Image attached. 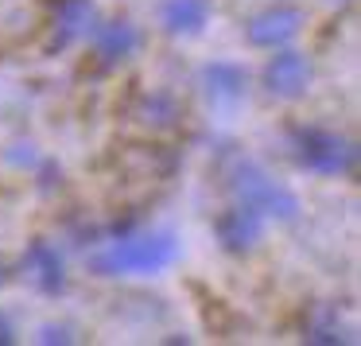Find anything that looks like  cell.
I'll use <instances>...</instances> for the list:
<instances>
[{
    "mask_svg": "<svg viewBox=\"0 0 361 346\" xmlns=\"http://www.w3.org/2000/svg\"><path fill=\"white\" fill-rule=\"evenodd\" d=\"M183 245L171 229H117L90 257L97 276H159L179 261Z\"/></svg>",
    "mask_w": 361,
    "mask_h": 346,
    "instance_id": "cell-1",
    "label": "cell"
},
{
    "mask_svg": "<svg viewBox=\"0 0 361 346\" xmlns=\"http://www.w3.org/2000/svg\"><path fill=\"white\" fill-rule=\"evenodd\" d=\"M229 198L241 206H252L257 214H264L268 222H295L299 218V198L291 187H283L280 179L268 175V167H260L249 156H233L226 172Z\"/></svg>",
    "mask_w": 361,
    "mask_h": 346,
    "instance_id": "cell-2",
    "label": "cell"
},
{
    "mask_svg": "<svg viewBox=\"0 0 361 346\" xmlns=\"http://www.w3.org/2000/svg\"><path fill=\"white\" fill-rule=\"evenodd\" d=\"M291 152L295 164L307 167L311 175H353L357 172V144L334 129L299 125L291 133Z\"/></svg>",
    "mask_w": 361,
    "mask_h": 346,
    "instance_id": "cell-3",
    "label": "cell"
},
{
    "mask_svg": "<svg viewBox=\"0 0 361 346\" xmlns=\"http://www.w3.org/2000/svg\"><path fill=\"white\" fill-rule=\"evenodd\" d=\"M307 28V12L299 4H268V8L252 12L245 24V43L252 51H280L303 35Z\"/></svg>",
    "mask_w": 361,
    "mask_h": 346,
    "instance_id": "cell-4",
    "label": "cell"
},
{
    "mask_svg": "<svg viewBox=\"0 0 361 346\" xmlns=\"http://www.w3.org/2000/svg\"><path fill=\"white\" fill-rule=\"evenodd\" d=\"M260 82H264V90L276 97V102H299L314 82V66H311V59H307L303 51L280 47V51L268 55L264 71H260Z\"/></svg>",
    "mask_w": 361,
    "mask_h": 346,
    "instance_id": "cell-5",
    "label": "cell"
},
{
    "mask_svg": "<svg viewBox=\"0 0 361 346\" xmlns=\"http://www.w3.org/2000/svg\"><path fill=\"white\" fill-rule=\"evenodd\" d=\"M86 40H90L94 63L102 66V71H117V66L128 63V59L136 55V47H140V28L128 16H113V20H97Z\"/></svg>",
    "mask_w": 361,
    "mask_h": 346,
    "instance_id": "cell-6",
    "label": "cell"
},
{
    "mask_svg": "<svg viewBox=\"0 0 361 346\" xmlns=\"http://www.w3.org/2000/svg\"><path fill=\"white\" fill-rule=\"evenodd\" d=\"M264 229H268V218L257 214L252 206H241V203H229L226 210L214 218V237L226 253L233 257H245L252 253L260 241H264Z\"/></svg>",
    "mask_w": 361,
    "mask_h": 346,
    "instance_id": "cell-7",
    "label": "cell"
},
{
    "mask_svg": "<svg viewBox=\"0 0 361 346\" xmlns=\"http://www.w3.org/2000/svg\"><path fill=\"white\" fill-rule=\"evenodd\" d=\"M198 86L214 109H233L249 97V71L233 59H214L198 71Z\"/></svg>",
    "mask_w": 361,
    "mask_h": 346,
    "instance_id": "cell-8",
    "label": "cell"
},
{
    "mask_svg": "<svg viewBox=\"0 0 361 346\" xmlns=\"http://www.w3.org/2000/svg\"><path fill=\"white\" fill-rule=\"evenodd\" d=\"M102 20L94 0H55L51 8V47H71V43L86 40L94 24Z\"/></svg>",
    "mask_w": 361,
    "mask_h": 346,
    "instance_id": "cell-9",
    "label": "cell"
},
{
    "mask_svg": "<svg viewBox=\"0 0 361 346\" xmlns=\"http://www.w3.org/2000/svg\"><path fill=\"white\" fill-rule=\"evenodd\" d=\"M24 276L32 280L35 292H43V296L66 292V261H63V253H59V245H51V241H32L27 245Z\"/></svg>",
    "mask_w": 361,
    "mask_h": 346,
    "instance_id": "cell-10",
    "label": "cell"
},
{
    "mask_svg": "<svg viewBox=\"0 0 361 346\" xmlns=\"http://www.w3.org/2000/svg\"><path fill=\"white\" fill-rule=\"evenodd\" d=\"M214 20V0H164L159 4V24L175 40H198L206 35Z\"/></svg>",
    "mask_w": 361,
    "mask_h": 346,
    "instance_id": "cell-11",
    "label": "cell"
},
{
    "mask_svg": "<svg viewBox=\"0 0 361 346\" xmlns=\"http://www.w3.org/2000/svg\"><path fill=\"white\" fill-rule=\"evenodd\" d=\"M303 338H307V342H322V346L353 342L350 327L342 323V315H338V307H330V304H319V307H311V315L303 319Z\"/></svg>",
    "mask_w": 361,
    "mask_h": 346,
    "instance_id": "cell-12",
    "label": "cell"
},
{
    "mask_svg": "<svg viewBox=\"0 0 361 346\" xmlns=\"http://www.w3.org/2000/svg\"><path fill=\"white\" fill-rule=\"evenodd\" d=\"M136 117H140L148 129H171V125H179L183 105H179V97L167 94V90H152V94H144Z\"/></svg>",
    "mask_w": 361,
    "mask_h": 346,
    "instance_id": "cell-13",
    "label": "cell"
},
{
    "mask_svg": "<svg viewBox=\"0 0 361 346\" xmlns=\"http://www.w3.org/2000/svg\"><path fill=\"white\" fill-rule=\"evenodd\" d=\"M39 342H71V335H66V327H43V335H39Z\"/></svg>",
    "mask_w": 361,
    "mask_h": 346,
    "instance_id": "cell-14",
    "label": "cell"
},
{
    "mask_svg": "<svg viewBox=\"0 0 361 346\" xmlns=\"http://www.w3.org/2000/svg\"><path fill=\"white\" fill-rule=\"evenodd\" d=\"M12 338H16V327H12V323H8V315L0 311V346H8Z\"/></svg>",
    "mask_w": 361,
    "mask_h": 346,
    "instance_id": "cell-15",
    "label": "cell"
},
{
    "mask_svg": "<svg viewBox=\"0 0 361 346\" xmlns=\"http://www.w3.org/2000/svg\"><path fill=\"white\" fill-rule=\"evenodd\" d=\"M8 280V268H4V261H0V284Z\"/></svg>",
    "mask_w": 361,
    "mask_h": 346,
    "instance_id": "cell-16",
    "label": "cell"
}]
</instances>
